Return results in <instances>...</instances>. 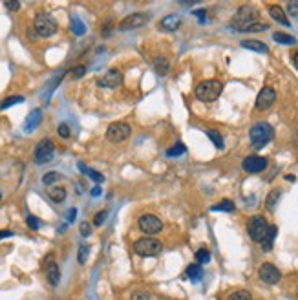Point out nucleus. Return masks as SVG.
<instances>
[{
  "label": "nucleus",
  "mask_w": 298,
  "mask_h": 300,
  "mask_svg": "<svg viewBox=\"0 0 298 300\" xmlns=\"http://www.w3.org/2000/svg\"><path fill=\"white\" fill-rule=\"evenodd\" d=\"M222 92H223V85L216 79L202 81L196 86V97L200 101H203V103H214L222 95Z\"/></svg>",
  "instance_id": "2"
},
{
  "label": "nucleus",
  "mask_w": 298,
  "mask_h": 300,
  "mask_svg": "<svg viewBox=\"0 0 298 300\" xmlns=\"http://www.w3.org/2000/svg\"><path fill=\"white\" fill-rule=\"evenodd\" d=\"M134 251L136 255L145 256V258H150V256H157L163 251V244L157 238H152V236H145V238H139L134 244Z\"/></svg>",
  "instance_id": "5"
},
{
  "label": "nucleus",
  "mask_w": 298,
  "mask_h": 300,
  "mask_svg": "<svg viewBox=\"0 0 298 300\" xmlns=\"http://www.w3.org/2000/svg\"><path fill=\"white\" fill-rule=\"evenodd\" d=\"M291 59H293V66L298 70V51H294L293 55H291Z\"/></svg>",
  "instance_id": "48"
},
{
  "label": "nucleus",
  "mask_w": 298,
  "mask_h": 300,
  "mask_svg": "<svg viewBox=\"0 0 298 300\" xmlns=\"http://www.w3.org/2000/svg\"><path fill=\"white\" fill-rule=\"evenodd\" d=\"M207 135H209V139L214 143V146H216V148H223V137L218 134L216 130H207Z\"/></svg>",
  "instance_id": "34"
},
{
  "label": "nucleus",
  "mask_w": 298,
  "mask_h": 300,
  "mask_svg": "<svg viewBox=\"0 0 298 300\" xmlns=\"http://www.w3.org/2000/svg\"><path fill=\"white\" fill-rule=\"evenodd\" d=\"M269 15L273 17V20H276L278 24L282 26H289V19H287V13L280 8V6H271L269 8Z\"/></svg>",
  "instance_id": "20"
},
{
  "label": "nucleus",
  "mask_w": 298,
  "mask_h": 300,
  "mask_svg": "<svg viewBox=\"0 0 298 300\" xmlns=\"http://www.w3.org/2000/svg\"><path fill=\"white\" fill-rule=\"evenodd\" d=\"M242 48L245 50H251V51H258V53H267L269 48L267 44H263L262 40H242Z\"/></svg>",
  "instance_id": "21"
},
{
  "label": "nucleus",
  "mask_w": 298,
  "mask_h": 300,
  "mask_svg": "<svg viewBox=\"0 0 298 300\" xmlns=\"http://www.w3.org/2000/svg\"><path fill=\"white\" fill-rule=\"evenodd\" d=\"M211 210H213V212H214V210H216V212H218V210H223V212H233V210H234V203L231 200H223V201H220L218 205L211 207Z\"/></svg>",
  "instance_id": "29"
},
{
  "label": "nucleus",
  "mask_w": 298,
  "mask_h": 300,
  "mask_svg": "<svg viewBox=\"0 0 298 300\" xmlns=\"http://www.w3.org/2000/svg\"><path fill=\"white\" fill-rule=\"evenodd\" d=\"M61 180V174L59 172H55V170H51V172H46L44 176H42V183L44 185H53L55 181Z\"/></svg>",
  "instance_id": "32"
},
{
  "label": "nucleus",
  "mask_w": 298,
  "mask_h": 300,
  "mask_svg": "<svg viewBox=\"0 0 298 300\" xmlns=\"http://www.w3.org/2000/svg\"><path fill=\"white\" fill-rule=\"evenodd\" d=\"M243 170L245 172H251V174H258V172H263L267 169V160L262 158V156H247L242 163Z\"/></svg>",
  "instance_id": "14"
},
{
  "label": "nucleus",
  "mask_w": 298,
  "mask_h": 300,
  "mask_svg": "<svg viewBox=\"0 0 298 300\" xmlns=\"http://www.w3.org/2000/svg\"><path fill=\"white\" fill-rule=\"evenodd\" d=\"M26 223H28V227H30V229H33V231H37L39 227H41V221H39V218H37V216H33V214H30L28 218H26Z\"/></svg>",
  "instance_id": "40"
},
{
  "label": "nucleus",
  "mask_w": 298,
  "mask_h": 300,
  "mask_svg": "<svg viewBox=\"0 0 298 300\" xmlns=\"http://www.w3.org/2000/svg\"><path fill=\"white\" fill-rule=\"evenodd\" d=\"M101 194H103V189L99 185H95L91 189V196H101Z\"/></svg>",
  "instance_id": "46"
},
{
  "label": "nucleus",
  "mask_w": 298,
  "mask_h": 300,
  "mask_svg": "<svg viewBox=\"0 0 298 300\" xmlns=\"http://www.w3.org/2000/svg\"><path fill=\"white\" fill-rule=\"evenodd\" d=\"M181 17L179 15H167L163 17L161 22H159V28H161L163 31H176L181 28Z\"/></svg>",
  "instance_id": "18"
},
{
  "label": "nucleus",
  "mask_w": 298,
  "mask_h": 300,
  "mask_svg": "<svg viewBox=\"0 0 298 300\" xmlns=\"http://www.w3.org/2000/svg\"><path fill=\"white\" fill-rule=\"evenodd\" d=\"M287 11H289V15L298 17V2H289V4H287Z\"/></svg>",
  "instance_id": "43"
},
{
  "label": "nucleus",
  "mask_w": 298,
  "mask_h": 300,
  "mask_svg": "<svg viewBox=\"0 0 298 300\" xmlns=\"http://www.w3.org/2000/svg\"><path fill=\"white\" fill-rule=\"evenodd\" d=\"M84 73H86V66L82 64L71 68V77H73V79H81V77H84Z\"/></svg>",
  "instance_id": "41"
},
{
  "label": "nucleus",
  "mask_w": 298,
  "mask_h": 300,
  "mask_svg": "<svg viewBox=\"0 0 298 300\" xmlns=\"http://www.w3.org/2000/svg\"><path fill=\"white\" fill-rule=\"evenodd\" d=\"M0 200H2V192H0Z\"/></svg>",
  "instance_id": "50"
},
{
  "label": "nucleus",
  "mask_w": 298,
  "mask_h": 300,
  "mask_svg": "<svg viewBox=\"0 0 298 300\" xmlns=\"http://www.w3.org/2000/svg\"><path fill=\"white\" fill-rule=\"evenodd\" d=\"M202 276H203V269H202V265L200 264H192L187 267V278L188 280L200 282L202 280Z\"/></svg>",
  "instance_id": "24"
},
{
  "label": "nucleus",
  "mask_w": 298,
  "mask_h": 300,
  "mask_svg": "<svg viewBox=\"0 0 298 300\" xmlns=\"http://www.w3.org/2000/svg\"><path fill=\"white\" fill-rule=\"evenodd\" d=\"M42 123V110L41 108H33V110L28 114L24 121V132L26 134H31L33 130L39 128V125Z\"/></svg>",
  "instance_id": "17"
},
{
  "label": "nucleus",
  "mask_w": 298,
  "mask_h": 300,
  "mask_svg": "<svg viewBox=\"0 0 298 300\" xmlns=\"http://www.w3.org/2000/svg\"><path fill=\"white\" fill-rule=\"evenodd\" d=\"M4 6H6V10H10V11L21 10V2H4Z\"/></svg>",
  "instance_id": "44"
},
{
  "label": "nucleus",
  "mask_w": 298,
  "mask_h": 300,
  "mask_svg": "<svg viewBox=\"0 0 298 300\" xmlns=\"http://www.w3.org/2000/svg\"><path fill=\"white\" fill-rule=\"evenodd\" d=\"M77 167H79V170H81V172H84V174L88 176L90 180L95 181V183H103V181H105V176H103L101 172H97V170H93V169H88V167L82 165V163H79Z\"/></svg>",
  "instance_id": "25"
},
{
  "label": "nucleus",
  "mask_w": 298,
  "mask_h": 300,
  "mask_svg": "<svg viewBox=\"0 0 298 300\" xmlns=\"http://www.w3.org/2000/svg\"><path fill=\"white\" fill-rule=\"evenodd\" d=\"M57 134H59V137H62V139H70L71 130H70V126H68V123H61V125L57 126Z\"/></svg>",
  "instance_id": "36"
},
{
  "label": "nucleus",
  "mask_w": 298,
  "mask_h": 300,
  "mask_svg": "<svg viewBox=\"0 0 298 300\" xmlns=\"http://www.w3.org/2000/svg\"><path fill=\"white\" fill-rule=\"evenodd\" d=\"M123 85V73L119 70H108L105 75L97 79L99 88H108V90H116Z\"/></svg>",
  "instance_id": "11"
},
{
  "label": "nucleus",
  "mask_w": 298,
  "mask_h": 300,
  "mask_svg": "<svg viewBox=\"0 0 298 300\" xmlns=\"http://www.w3.org/2000/svg\"><path fill=\"white\" fill-rule=\"evenodd\" d=\"M10 236H13L11 231H0V240H2V238H10Z\"/></svg>",
  "instance_id": "47"
},
{
  "label": "nucleus",
  "mask_w": 298,
  "mask_h": 300,
  "mask_svg": "<svg viewBox=\"0 0 298 300\" xmlns=\"http://www.w3.org/2000/svg\"><path fill=\"white\" fill-rule=\"evenodd\" d=\"M150 20L148 13H143V11H136V13H130L128 17L121 20L119 24V30L123 31H130V30H137V28H143Z\"/></svg>",
  "instance_id": "9"
},
{
  "label": "nucleus",
  "mask_w": 298,
  "mask_h": 300,
  "mask_svg": "<svg viewBox=\"0 0 298 300\" xmlns=\"http://www.w3.org/2000/svg\"><path fill=\"white\" fill-rule=\"evenodd\" d=\"M44 273H46V278H48V282H50L51 285H59V282H61V269H59L57 262L53 260V255L46 256Z\"/></svg>",
  "instance_id": "15"
},
{
  "label": "nucleus",
  "mask_w": 298,
  "mask_h": 300,
  "mask_svg": "<svg viewBox=\"0 0 298 300\" xmlns=\"http://www.w3.org/2000/svg\"><path fill=\"white\" fill-rule=\"evenodd\" d=\"M79 231H81V236H90L91 235V225L88 223V221H82L81 225H79Z\"/></svg>",
  "instance_id": "42"
},
{
  "label": "nucleus",
  "mask_w": 298,
  "mask_h": 300,
  "mask_svg": "<svg viewBox=\"0 0 298 300\" xmlns=\"http://www.w3.org/2000/svg\"><path fill=\"white\" fill-rule=\"evenodd\" d=\"M75 216H77V209H75V207H71L70 212H68V221L71 223V221L75 220Z\"/></svg>",
  "instance_id": "45"
},
{
  "label": "nucleus",
  "mask_w": 298,
  "mask_h": 300,
  "mask_svg": "<svg viewBox=\"0 0 298 300\" xmlns=\"http://www.w3.org/2000/svg\"><path fill=\"white\" fill-rule=\"evenodd\" d=\"M132 134L130 125L123 123V121H116V123H110L107 128V141L110 143H121V141L128 139Z\"/></svg>",
  "instance_id": "7"
},
{
  "label": "nucleus",
  "mask_w": 298,
  "mask_h": 300,
  "mask_svg": "<svg viewBox=\"0 0 298 300\" xmlns=\"http://www.w3.org/2000/svg\"><path fill=\"white\" fill-rule=\"evenodd\" d=\"M64 75H66V70H59L48 83H46L44 90H42V101H44V103H50L51 94L57 90V86L61 85V81L64 79Z\"/></svg>",
  "instance_id": "16"
},
{
  "label": "nucleus",
  "mask_w": 298,
  "mask_h": 300,
  "mask_svg": "<svg viewBox=\"0 0 298 300\" xmlns=\"http://www.w3.org/2000/svg\"><path fill=\"white\" fill-rule=\"evenodd\" d=\"M132 300H154V296H152L148 291L139 289V291H136V293L132 295Z\"/></svg>",
  "instance_id": "39"
},
{
  "label": "nucleus",
  "mask_w": 298,
  "mask_h": 300,
  "mask_svg": "<svg viewBox=\"0 0 298 300\" xmlns=\"http://www.w3.org/2000/svg\"><path fill=\"white\" fill-rule=\"evenodd\" d=\"M276 235H278V227H276V225H269L267 235H265V238L260 242V244H262V249L265 251V253H269V251L273 249V244H274V238H276Z\"/></svg>",
  "instance_id": "19"
},
{
  "label": "nucleus",
  "mask_w": 298,
  "mask_h": 300,
  "mask_svg": "<svg viewBox=\"0 0 298 300\" xmlns=\"http://www.w3.org/2000/svg\"><path fill=\"white\" fill-rule=\"evenodd\" d=\"M229 300H253L251 293L247 289H240V291H234L233 295L229 296Z\"/></svg>",
  "instance_id": "35"
},
{
  "label": "nucleus",
  "mask_w": 298,
  "mask_h": 300,
  "mask_svg": "<svg viewBox=\"0 0 298 300\" xmlns=\"http://www.w3.org/2000/svg\"><path fill=\"white\" fill-rule=\"evenodd\" d=\"M273 39L276 40V42H280V44H283V46H293V44H296V39H294L293 35L282 33V31H276V33H273Z\"/></svg>",
  "instance_id": "28"
},
{
  "label": "nucleus",
  "mask_w": 298,
  "mask_h": 300,
  "mask_svg": "<svg viewBox=\"0 0 298 300\" xmlns=\"http://www.w3.org/2000/svg\"><path fill=\"white\" fill-rule=\"evenodd\" d=\"M70 28H71V33H73V35H77V37H82L86 33V24L77 15H71Z\"/></svg>",
  "instance_id": "22"
},
{
  "label": "nucleus",
  "mask_w": 298,
  "mask_h": 300,
  "mask_svg": "<svg viewBox=\"0 0 298 300\" xmlns=\"http://www.w3.org/2000/svg\"><path fill=\"white\" fill-rule=\"evenodd\" d=\"M267 229L269 225L263 216H253L247 223V233L253 242H262L265 238V235H267Z\"/></svg>",
  "instance_id": "8"
},
{
  "label": "nucleus",
  "mask_w": 298,
  "mask_h": 300,
  "mask_svg": "<svg viewBox=\"0 0 298 300\" xmlns=\"http://www.w3.org/2000/svg\"><path fill=\"white\" fill-rule=\"evenodd\" d=\"M258 275H260V280L265 282V284H269V285L278 284V282H280V278H282V273H280V271H278V267H274L273 264L260 265Z\"/></svg>",
  "instance_id": "13"
},
{
  "label": "nucleus",
  "mask_w": 298,
  "mask_h": 300,
  "mask_svg": "<svg viewBox=\"0 0 298 300\" xmlns=\"http://www.w3.org/2000/svg\"><path fill=\"white\" fill-rule=\"evenodd\" d=\"M280 196H282V192L278 189H274L271 194L267 196V200H265V203H267V209L269 210H274V207H276V203H278V200H280Z\"/></svg>",
  "instance_id": "30"
},
{
  "label": "nucleus",
  "mask_w": 298,
  "mask_h": 300,
  "mask_svg": "<svg viewBox=\"0 0 298 300\" xmlns=\"http://www.w3.org/2000/svg\"><path fill=\"white\" fill-rule=\"evenodd\" d=\"M33 28H35V33L42 39H50L57 33V20L46 13V11H41L37 13L35 22H33Z\"/></svg>",
  "instance_id": "3"
},
{
  "label": "nucleus",
  "mask_w": 298,
  "mask_h": 300,
  "mask_svg": "<svg viewBox=\"0 0 298 300\" xmlns=\"http://www.w3.org/2000/svg\"><path fill=\"white\" fill-rule=\"evenodd\" d=\"M53 156H55V145H53V141L50 137H44V139H41L37 143L35 152H33V160H35L37 165L50 163L53 160Z\"/></svg>",
  "instance_id": "6"
},
{
  "label": "nucleus",
  "mask_w": 298,
  "mask_h": 300,
  "mask_svg": "<svg viewBox=\"0 0 298 300\" xmlns=\"http://www.w3.org/2000/svg\"><path fill=\"white\" fill-rule=\"evenodd\" d=\"M276 101V92L273 86H263L256 97V108L258 110H269Z\"/></svg>",
  "instance_id": "12"
},
{
  "label": "nucleus",
  "mask_w": 298,
  "mask_h": 300,
  "mask_svg": "<svg viewBox=\"0 0 298 300\" xmlns=\"http://www.w3.org/2000/svg\"><path fill=\"white\" fill-rule=\"evenodd\" d=\"M209 260H211V253H209L207 249H200V251L196 253V262H197L200 265H202V264H207Z\"/></svg>",
  "instance_id": "37"
},
{
  "label": "nucleus",
  "mask_w": 298,
  "mask_h": 300,
  "mask_svg": "<svg viewBox=\"0 0 298 300\" xmlns=\"http://www.w3.org/2000/svg\"><path fill=\"white\" fill-rule=\"evenodd\" d=\"M185 145L183 143H176V145L172 146V148H168L167 150V156L168 158H177V156H181V154H185Z\"/></svg>",
  "instance_id": "33"
},
{
  "label": "nucleus",
  "mask_w": 298,
  "mask_h": 300,
  "mask_svg": "<svg viewBox=\"0 0 298 300\" xmlns=\"http://www.w3.org/2000/svg\"><path fill=\"white\" fill-rule=\"evenodd\" d=\"M88 256H90V245L82 244L81 247H79V253H77V262L79 264H86L88 262Z\"/></svg>",
  "instance_id": "31"
},
{
  "label": "nucleus",
  "mask_w": 298,
  "mask_h": 300,
  "mask_svg": "<svg viewBox=\"0 0 298 300\" xmlns=\"http://www.w3.org/2000/svg\"><path fill=\"white\" fill-rule=\"evenodd\" d=\"M107 216H108V210H99V212L93 216V225H95V227H101V225L105 223V220H107Z\"/></svg>",
  "instance_id": "38"
},
{
  "label": "nucleus",
  "mask_w": 298,
  "mask_h": 300,
  "mask_svg": "<svg viewBox=\"0 0 298 300\" xmlns=\"http://www.w3.org/2000/svg\"><path fill=\"white\" fill-rule=\"evenodd\" d=\"M48 194H50V198L55 201V203H62V201L66 200V189L64 187H51Z\"/></svg>",
  "instance_id": "27"
},
{
  "label": "nucleus",
  "mask_w": 298,
  "mask_h": 300,
  "mask_svg": "<svg viewBox=\"0 0 298 300\" xmlns=\"http://www.w3.org/2000/svg\"><path fill=\"white\" fill-rule=\"evenodd\" d=\"M296 295H298V291H296Z\"/></svg>",
  "instance_id": "51"
},
{
  "label": "nucleus",
  "mask_w": 298,
  "mask_h": 300,
  "mask_svg": "<svg viewBox=\"0 0 298 300\" xmlns=\"http://www.w3.org/2000/svg\"><path fill=\"white\" fill-rule=\"evenodd\" d=\"M258 13L251 8V6H242L238 13L233 17L231 20V26H233L236 31H247V28H251L253 24H256Z\"/></svg>",
  "instance_id": "4"
},
{
  "label": "nucleus",
  "mask_w": 298,
  "mask_h": 300,
  "mask_svg": "<svg viewBox=\"0 0 298 300\" xmlns=\"http://www.w3.org/2000/svg\"><path fill=\"white\" fill-rule=\"evenodd\" d=\"M139 229L148 236H156L163 231V221L156 214H143L139 218Z\"/></svg>",
  "instance_id": "10"
},
{
  "label": "nucleus",
  "mask_w": 298,
  "mask_h": 300,
  "mask_svg": "<svg viewBox=\"0 0 298 300\" xmlns=\"http://www.w3.org/2000/svg\"><path fill=\"white\" fill-rule=\"evenodd\" d=\"M205 13H207V11H205V10H197V11H194V15L200 17V19H202V20H203V17H205Z\"/></svg>",
  "instance_id": "49"
},
{
  "label": "nucleus",
  "mask_w": 298,
  "mask_h": 300,
  "mask_svg": "<svg viewBox=\"0 0 298 300\" xmlns=\"http://www.w3.org/2000/svg\"><path fill=\"white\" fill-rule=\"evenodd\" d=\"M21 103H24V97H22V95H10V97H6V99L0 103V110H8L10 106L21 105Z\"/></svg>",
  "instance_id": "26"
},
{
  "label": "nucleus",
  "mask_w": 298,
  "mask_h": 300,
  "mask_svg": "<svg viewBox=\"0 0 298 300\" xmlns=\"http://www.w3.org/2000/svg\"><path fill=\"white\" fill-rule=\"evenodd\" d=\"M273 137H274L273 126L269 125V123H265V121L256 123V125L251 128V132H249V139H251V145H253L254 148H263L267 143L273 141Z\"/></svg>",
  "instance_id": "1"
},
{
  "label": "nucleus",
  "mask_w": 298,
  "mask_h": 300,
  "mask_svg": "<svg viewBox=\"0 0 298 300\" xmlns=\"http://www.w3.org/2000/svg\"><path fill=\"white\" fill-rule=\"evenodd\" d=\"M168 70H170V64H168L167 57H163V55L156 57V60H154V71L163 77V75L168 73Z\"/></svg>",
  "instance_id": "23"
}]
</instances>
